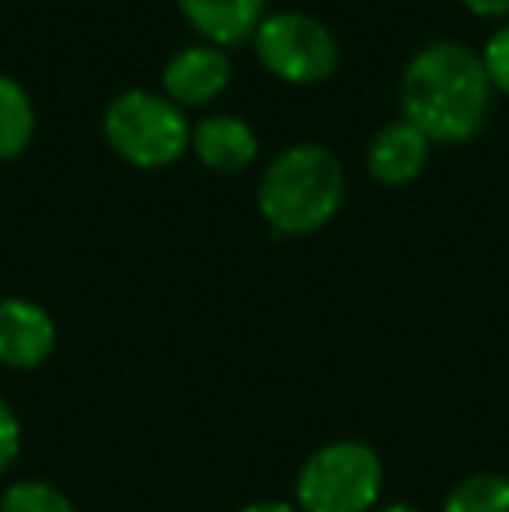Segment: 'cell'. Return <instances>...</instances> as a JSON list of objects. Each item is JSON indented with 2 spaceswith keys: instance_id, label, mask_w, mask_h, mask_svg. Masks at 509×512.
I'll return each instance as SVG.
<instances>
[{
  "instance_id": "obj_2",
  "label": "cell",
  "mask_w": 509,
  "mask_h": 512,
  "mask_svg": "<svg viewBox=\"0 0 509 512\" xmlns=\"http://www.w3.org/2000/svg\"><path fill=\"white\" fill-rule=\"evenodd\" d=\"M346 168L321 143H297L269 161L258 178V213L279 237L318 234L342 209Z\"/></svg>"
},
{
  "instance_id": "obj_5",
  "label": "cell",
  "mask_w": 509,
  "mask_h": 512,
  "mask_svg": "<svg viewBox=\"0 0 509 512\" xmlns=\"http://www.w3.org/2000/svg\"><path fill=\"white\" fill-rule=\"evenodd\" d=\"M252 46L262 70L297 88L325 84L339 70V39L325 21L304 11L265 14Z\"/></svg>"
},
{
  "instance_id": "obj_13",
  "label": "cell",
  "mask_w": 509,
  "mask_h": 512,
  "mask_svg": "<svg viewBox=\"0 0 509 512\" xmlns=\"http://www.w3.org/2000/svg\"><path fill=\"white\" fill-rule=\"evenodd\" d=\"M0 512H77V509L49 481H14L0 495Z\"/></svg>"
},
{
  "instance_id": "obj_7",
  "label": "cell",
  "mask_w": 509,
  "mask_h": 512,
  "mask_svg": "<svg viewBox=\"0 0 509 512\" xmlns=\"http://www.w3.org/2000/svg\"><path fill=\"white\" fill-rule=\"evenodd\" d=\"M56 349V324L46 307L25 297L0 300V366L35 370Z\"/></svg>"
},
{
  "instance_id": "obj_9",
  "label": "cell",
  "mask_w": 509,
  "mask_h": 512,
  "mask_svg": "<svg viewBox=\"0 0 509 512\" xmlns=\"http://www.w3.org/2000/svg\"><path fill=\"white\" fill-rule=\"evenodd\" d=\"M429 147L433 143L405 119L384 122L367 143V171L374 182L381 185H408L426 171L429 164Z\"/></svg>"
},
{
  "instance_id": "obj_16",
  "label": "cell",
  "mask_w": 509,
  "mask_h": 512,
  "mask_svg": "<svg viewBox=\"0 0 509 512\" xmlns=\"http://www.w3.org/2000/svg\"><path fill=\"white\" fill-rule=\"evenodd\" d=\"M461 4L478 18H506L509 14V0H461Z\"/></svg>"
},
{
  "instance_id": "obj_1",
  "label": "cell",
  "mask_w": 509,
  "mask_h": 512,
  "mask_svg": "<svg viewBox=\"0 0 509 512\" xmlns=\"http://www.w3.org/2000/svg\"><path fill=\"white\" fill-rule=\"evenodd\" d=\"M401 119L429 143L457 147L482 133L492 108V84L478 49L454 39L422 46L401 74Z\"/></svg>"
},
{
  "instance_id": "obj_17",
  "label": "cell",
  "mask_w": 509,
  "mask_h": 512,
  "mask_svg": "<svg viewBox=\"0 0 509 512\" xmlns=\"http://www.w3.org/2000/svg\"><path fill=\"white\" fill-rule=\"evenodd\" d=\"M238 512H300L293 502H252V506H245V509H238Z\"/></svg>"
},
{
  "instance_id": "obj_15",
  "label": "cell",
  "mask_w": 509,
  "mask_h": 512,
  "mask_svg": "<svg viewBox=\"0 0 509 512\" xmlns=\"http://www.w3.org/2000/svg\"><path fill=\"white\" fill-rule=\"evenodd\" d=\"M21 453V422L14 415V408L0 398V474L18 460Z\"/></svg>"
},
{
  "instance_id": "obj_18",
  "label": "cell",
  "mask_w": 509,
  "mask_h": 512,
  "mask_svg": "<svg viewBox=\"0 0 509 512\" xmlns=\"http://www.w3.org/2000/svg\"><path fill=\"white\" fill-rule=\"evenodd\" d=\"M377 512H422V509L408 506V502H391V506H384V509H377Z\"/></svg>"
},
{
  "instance_id": "obj_8",
  "label": "cell",
  "mask_w": 509,
  "mask_h": 512,
  "mask_svg": "<svg viewBox=\"0 0 509 512\" xmlns=\"http://www.w3.org/2000/svg\"><path fill=\"white\" fill-rule=\"evenodd\" d=\"M189 150L199 157V164L217 175H241L255 164L258 157V136L252 122L241 115H206L192 126Z\"/></svg>"
},
{
  "instance_id": "obj_6",
  "label": "cell",
  "mask_w": 509,
  "mask_h": 512,
  "mask_svg": "<svg viewBox=\"0 0 509 512\" xmlns=\"http://www.w3.org/2000/svg\"><path fill=\"white\" fill-rule=\"evenodd\" d=\"M234 63L224 49L210 42H192L182 46L161 70V95L171 98L178 108L210 105L231 88Z\"/></svg>"
},
{
  "instance_id": "obj_14",
  "label": "cell",
  "mask_w": 509,
  "mask_h": 512,
  "mask_svg": "<svg viewBox=\"0 0 509 512\" xmlns=\"http://www.w3.org/2000/svg\"><path fill=\"white\" fill-rule=\"evenodd\" d=\"M478 56H482V67H485V74H489L492 91L509 95V25L496 28V32L489 35V42L478 49Z\"/></svg>"
},
{
  "instance_id": "obj_11",
  "label": "cell",
  "mask_w": 509,
  "mask_h": 512,
  "mask_svg": "<svg viewBox=\"0 0 509 512\" xmlns=\"http://www.w3.org/2000/svg\"><path fill=\"white\" fill-rule=\"evenodd\" d=\"M35 136V102L28 88L11 74H0V164L28 150Z\"/></svg>"
},
{
  "instance_id": "obj_12",
  "label": "cell",
  "mask_w": 509,
  "mask_h": 512,
  "mask_svg": "<svg viewBox=\"0 0 509 512\" xmlns=\"http://www.w3.org/2000/svg\"><path fill=\"white\" fill-rule=\"evenodd\" d=\"M443 512H509V474H471L457 481Z\"/></svg>"
},
{
  "instance_id": "obj_10",
  "label": "cell",
  "mask_w": 509,
  "mask_h": 512,
  "mask_svg": "<svg viewBox=\"0 0 509 512\" xmlns=\"http://www.w3.org/2000/svg\"><path fill=\"white\" fill-rule=\"evenodd\" d=\"M175 4L192 32L224 53L252 42L265 18V0H175Z\"/></svg>"
},
{
  "instance_id": "obj_3",
  "label": "cell",
  "mask_w": 509,
  "mask_h": 512,
  "mask_svg": "<svg viewBox=\"0 0 509 512\" xmlns=\"http://www.w3.org/2000/svg\"><path fill=\"white\" fill-rule=\"evenodd\" d=\"M102 136L109 150L129 168L161 171L182 161L192 140V122L161 91L129 88L116 95L102 115Z\"/></svg>"
},
{
  "instance_id": "obj_4",
  "label": "cell",
  "mask_w": 509,
  "mask_h": 512,
  "mask_svg": "<svg viewBox=\"0 0 509 512\" xmlns=\"http://www.w3.org/2000/svg\"><path fill=\"white\" fill-rule=\"evenodd\" d=\"M384 464L374 446L356 439L314 450L297 474L300 512H370L381 499Z\"/></svg>"
}]
</instances>
